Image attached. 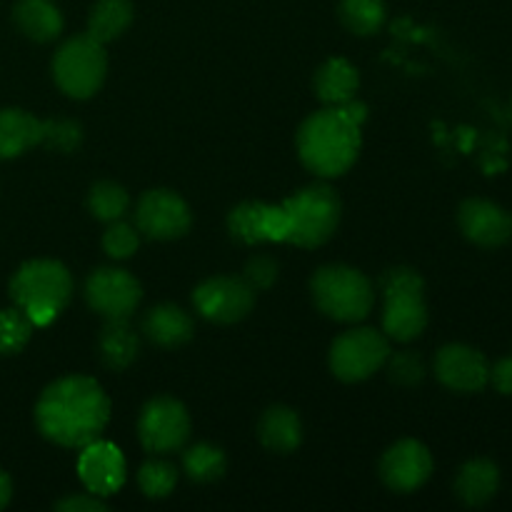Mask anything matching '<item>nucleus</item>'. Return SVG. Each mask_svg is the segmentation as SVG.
I'll return each mask as SVG.
<instances>
[{"label": "nucleus", "mask_w": 512, "mask_h": 512, "mask_svg": "<svg viewBox=\"0 0 512 512\" xmlns=\"http://www.w3.org/2000/svg\"><path fill=\"white\" fill-rule=\"evenodd\" d=\"M13 20L20 33L33 43H53L63 33V13L53 0H18Z\"/></svg>", "instance_id": "19"}, {"label": "nucleus", "mask_w": 512, "mask_h": 512, "mask_svg": "<svg viewBox=\"0 0 512 512\" xmlns=\"http://www.w3.org/2000/svg\"><path fill=\"white\" fill-rule=\"evenodd\" d=\"M228 468V460L220 448L210 443H195L183 453V470L193 483H213L220 480Z\"/></svg>", "instance_id": "26"}, {"label": "nucleus", "mask_w": 512, "mask_h": 512, "mask_svg": "<svg viewBox=\"0 0 512 512\" xmlns=\"http://www.w3.org/2000/svg\"><path fill=\"white\" fill-rule=\"evenodd\" d=\"M55 510L58 512H105L108 505L103 503V498L88 493V495H68V498L58 500L55 503Z\"/></svg>", "instance_id": "35"}, {"label": "nucleus", "mask_w": 512, "mask_h": 512, "mask_svg": "<svg viewBox=\"0 0 512 512\" xmlns=\"http://www.w3.org/2000/svg\"><path fill=\"white\" fill-rule=\"evenodd\" d=\"M385 308L383 330L388 338L398 343H410L420 338L428 325V308H425V283L413 268H390L380 278Z\"/></svg>", "instance_id": "5"}, {"label": "nucleus", "mask_w": 512, "mask_h": 512, "mask_svg": "<svg viewBox=\"0 0 512 512\" xmlns=\"http://www.w3.org/2000/svg\"><path fill=\"white\" fill-rule=\"evenodd\" d=\"M458 223L465 238L480 248H500L512 238V215L483 198L465 200L460 205Z\"/></svg>", "instance_id": "17"}, {"label": "nucleus", "mask_w": 512, "mask_h": 512, "mask_svg": "<svg viewBox=\"0 0 512 512\" xmlns=\"http://www.w3.org/2000/svg\"><path fill=\"white\" fill-rule=\"evenodd\" d=\"M83 143V128L80 123L68 118L40 120V145L55 153H73Z\"/></svg>", "instance_id": "30"}, {"label": "nucleus", "mask_w": 512, "mask_h": 512, "mask_svg": "<svg viewBox=\"0 0 512 512\" xmlns=\"http://www.w3.org/2000/svg\"><path fill=\"white\" fill-rule=\"evenodd\" d=\"M288 215V238L298 248H320L333 238L340 223V200L330 185L315 183L298 190L283 203Z\"/></svg>", "instance_id": "6"}, {"label": "nucleus", "mask_w": 512, "mask_h": 512, "mask_svg": "<svg viewBox=\"0 0 512 512\" xmlns=\"http://www.w3.org/2000/svg\"><path fill=\"white\" fill-rule=\"evenodd\" d=\"M500 488V470L498 465L490 463V460L478 458L470 460L460 468L458 478H455V495L460 498V503H465L468 508H480V505H488L495 498Z\"/></svg>", "instance_id": "20"}, {"label": "nucleus", "mask_w": 512, "mask_h": 512, "mask_svg": "<svg viewBox=\"0 0 512 512\" xmlns=\"http://www.w3.org/2000/svg\"><path fill=\"white\" fill-rule=\"evenodd\" d=\"M230 238L240 245L260 243H285L288 238V215L283 203L268 205L258 200H248L230 210L228 215Z\"/></svg>", "instance_id": "13"}, {"label": "nucleus", "mask_w": 512, "mask_h": 512, "mask_svg": "<svg viewBox=\"0 0 512 512\" xmlns=\"http://www.w3.org/2000/svg\"><path fill=\"white\" fill-rule=\"evenodd\" d=\"M105 73H108L105 45L88 33L65 40L53 58L55 85L68 98H93L103 85Z\"/></svg>", "instance_id": "7"}, {"label": "nucleus", "mask_w": 512, "mask_h": 512, "mask_svg": "<svg viewBox=\"0 0 512 512\" xmlns=\"http://www.w3.org/2000/svg\"><path fill=\"white\" fill-rule=\"evenodd\" d=\"M140 350L138 333L133 330V325L128 323V318H113L105 320L103 330L98 335V353L100 360L108 365L110 370H125L135 363Z\"/></svg>", "instance_id": "21"}, {"label": "nucleus", "mask_w": 512, "mask_h": 512, "mask_svg": "<svg viewBox=\"0 0 512 512\" xmlns=\"http://www.w3.org/2000/svg\"><path fill=\"white\" fill-rule=\"evenodd\" d=\"M138 245V228H133V225L128 223H120V220L110 223V228L105 230L103 235V250L108 253V258L113 260H128L130 255L138 250Z\"/></svg>", "instance_id": "32"}, {"label": "nucleus", "mask_w": 512, "mask_h": 512, "mask_svg": "<svg viewBox=\"0 0 512 512\" xmlns=\"http://www.w3.org/2000/svg\"><path fill=\"white\" fill-rule=\"evenodd\" d=\"M33 320L15 305L0 310V355H18L33 335Z\"/></svg>", "instance_id": "29"}, {"label": "nucleus", "mask_w": 512, "mask_h": 512, "mask_svg": "<svg viewBox=\"0 0 512 512\" xmlns=\"http://www.w3.org/2000/svg\"><path fill=\"white\" fill-rule=\"evenodd\" d=\"M10 498H13V483L5 470H0V510L10 503Z\"/></svg>", "instance_id": "37"}, {"label": "nucleus", "mask_w": 512, "mask_h": 512, "mask_svg": "<svg viewBox=\"0 0 512 512\" xmlns=\"http://www.w3.org/2000/svg\"><path fill=\"white\" fill-rule=\"evenodd\" d=\"M193 225L188 203L173 190H148L135 208V228L150 240H178Z\"/></svg>", "instance_id": "10"}, {"label": "nucleus", "mask_w": 512, "mask_h": 512, "mask_svg": "<svg viewBox=\"0 0 512 512\" xmlns=\"http://www.w3.org/2000/svg\"><path fill=\"white\" fill-rule=\"evenodd\" d=\"M433 475V455L418 440H400L380 460V478L395 493H415Z\"/></svg>", "instance_id": "14"}, {"label": "nucleus", "mask_w": 512, "mask_h": 512, "mask_svg": "<svg viewBox=\"0 0 512 512\" xmlns=\"http://www.w3.org/2000/svg\"><path fill=\"white\" fill-rule=\"evenodd\" d=\"M365 115L368 108L355 98L310 115L298 130V153L305 168L320 178L348 173L363 145L360 125Z\"/></svg>", "instance_id": "2"}, {"label": "nucleus", "mask_w": 512, "mask_h": 512, "mask_svg": "<svg viewBox=\"0 0 512 512\" xmlns=\"http://www.w3.org/2000/svg\"><path fill=\"white\" fill-rule=\"evenodd\" d=\"M143 335L158 348H180L193 338V318L178 305H155L145 313Z\"/></svg>", "instance_id": "18"}, {"label": "nucleus", "mask_w": 512, "mask_h": 512, "mask_svg": "<svg viewBox=\"0 0 512 512\" xmlns=\"http://www.w3.org/2000/svg\"><path fill=\"white\" fill-rule=\"evenodd\" d=\"M130 208V195L123 185L113 183V180H100L90 188L88 193V210L95 220L103 223H115L123 218Z\"/></svg>", "instance_id": "28"}, {"label": "nucleus", "mask_w": 512, "mask_h": 512, "mask_svg": "<svg viewBox=\"0 0 512 512\" xmlns=\"http://www.w3.org/2000/svg\"><path fill=\"white\" fill-rule=\"evenodd\" d=\"M390 343L373 328H355L338 335L330 345V370L343 383H360L385 368Z\"/></svg>", "instance_id": "8"}, {"label": "nucleus", "mask_w": 512, "mask_h": 512, "mask_svg": "<svg viewBox=\"0 0 512 512\" xmlns=\"http://www.w3.org/2000/svg\"><path fill=\"white\" fill-rule=\"evenodd\" d=\"M143 298L138 280L123 268H98L85 280V300L105 320L130 318Z\"/></svg>", "instance_id": "12"}, {"label": "nucleus", "mask_w": 512, "mask_h": 512, "mask_svg": "<svg viewBox=\"0 0 512 512\" xmlns=\"http://www.w3.org/2000/svg\"><path fill=\"white\" fill-rule=\"evenodd\" d=\"M340 20L355 35H375L385 23V0H340Z\"/></svg>", "instance_id": "27"}, {"label": "nucleus", "mask_w": 512, "mask_h": 512, "mask_svg": "<svg viewBox=\"0 0 512 512\" xmlns=\"http://www.w3.org/2000/svg\"><path fill=\"white\" fill-rule=\"evenodd\" d=\"M73 295V278L58 260H30L10 280V298L33 320L35 328L50 325Z\"/></svg>", "instance_id": "3"}, {"label": "nucleus", "mask_w": 512, "mask_h": 512, "mask_svg": "<svg viewBox=\"0 0 512 512\" xmlns=\"http://www.w3.org/2000/svg\"><path fill=\"white\" fill-rule=\"evenodd\" d=\"M385 368H388L390 380L398 385H418L420 380L425 378L423 358L410 353V350H403V353H390L388 360H385Z\"/></svg>", "instance_id": "33"}, {"label": "nucleus", "mask_w": 512, "mask_h": 512, "mask_svg": "<svg viewBox=\"0 0 512 512\" xmlns=\"http://www.w3.org/2000/svg\"><path fill=\"white\" fill-rule=\"evenodd\" d=\"M258 435L265 448L273 450V453L288 455L303 440V423H300L295 410L285 408V405H273L260 418Z\"/></svg>", "instance_id": "22"}, {"label": "nucleus", "mask_w": 512, "mask_h": 512, "mask_svg": "<svg viewBox=\"0 0 512 512\" xmlns=\"http://www.w3.org/2000/svg\"><path fill=\"white\" fill-rule=\"evenodd\" d=\"M313 85L318 98L330 108H335V105H343L355 98L360 78L353 63H348L345 58H330L318 68Z\"/></svg>", "instance_id": "23"}, {"label": "nucleus", "mask_w": 512, "mask_h": 512, "mask_svg": "<svg viewBox=\"0 0 512 512\" xmlns=\"http://www.w3.org/2000/svg\"><path fill=\"white\" fill-rule=\"evenodd\" d=\"M133 3L130 0H98L88 15V35L100 43L120 38L133 23Z\"/></svg>", "instance_id": "25"}, {"label": "nucleus", "mask_w": 512, "mask_h": 512, "mask_svg": "<svg viewBox=\"0 0 512 512\" xmlns=\"http://www.w3.org/2000/svg\"><path fill=\"white\" fill-rule=\"evenodd\" d=\"M243 280L253 290H268L278 280V263L273 258H268V255H255L245 265Z\"/></svg>", "instance_id": "34"}, {"label": "nucleus", "mask_w": 512, "mask_h": 512, "mask_svg": "<svg viewBox=\"0 0 512 512\" xmlns=\"http://www.w3.org/2000/svg\"><path fill=\"white\" fill-rule=\"evenodd\" d=\"M78 475L88 493L98 498L115 495L125 485V458L115 445L105 440L85 445L78 458Z\"/></svg>", "instance_id": "16"}, {"label": "nucleus", "mask_w": 512, "mask_h": 512, "mask_svg": "<svg viewBox=\"0 0 512 512\" xmlns=\"http://www.w3.org/2000/svg\"><path fill=\"white\" fill-rule=\"evenodd\" d=\"M188 435L190 415L175 398H153L138 418V438L148 453H175L183 448Z\"/></svg>", "instance_id": "9"}, {"label": "nucleus", "mask_w": 512, "mask_h": 512, "mask_svg": "<svg viewBox=\"0 0 512 512\" xmlns=\"http://www.w3.org/2000/svg\"><path fill=\"white\" fill-rule=\"evenodd\" d=\"M320 313L338 323H360L373 310V283L348 265H325L310 280Z\"/></svg>", "instance_id": "4"}, {"label": "nucleus", "mask_w": 512, "mask_h": 512, "mask_svg": "<svg viewBox=\"0 0 512 512\" xmlns=\"http://www.w3.org/2000/svg\"><path fill=\"white\" fill-rule=\"evenodd\" d=\"M193 305L210 323L233 325L253 310L255 290L243 278L218 275L195 288Z\"/></svg>", "instance_id": "11"}, {"label": "nucleus", "mask_w": 512, "mask_h": 512, "mask_svg": "<svg viewBox=\"0 0 512 512\" xmlns=\"http://www.w3.org/2000/svg\"><path fill=\"white\" fill-rule=\"evenodd\" d=\"M175 483H178V470H175V465L165 463V460H150L138 473L140 490L150 500L168 498L173 493Z\"/></svg>", "instance_id": "31"}, {"label": "nucleus", "mask_w": 512, "mask_h": 512, "mask_svg": "<svg viewBox=\"0 0 512 512\" xmlns=\"http://www.w3.org/2000/svg\"><path fill=\"white\" fill-rule=\"evenodd\" d=\"M490 383L503 395H512V358H503L490 368Z\"/></svg>", "instance_id": "36"}, {"label": "nucleus", "mask_w": 512, "mask_h": 512, "mask_svg": "<svg viewBox=\"0 0 512 512\" xmlns=\"http://www.w3.org/2000/svg\"><path fill=\"white\" fill-rule=\"evenodd\" d=\"M435 375L453 393H478L490 383V365L480 350L453 343L435 355Z\"/></svg>", "instance_id": "15"}, {"label": "nucleus", "mask_w": 512, "mask_h": 512, "mask_svg": "<svg viewBox=\"0 0 512 512\" xmlns=\"http://www.w3.org/2000/svg\"><path fill=\"white\" fill-rule=\"evenodd\" d=\"M40 145V120L20 108L0 110V160L23 155Z\"/></svg>", "instance_id": "24"}, {"label": "nucleus", "mask_w": 512, "mask_h": 512, "mask_svg": "<svg viewBox=\"0 0 512 512\" xmlns=\"http://www.w3.org/2000/svg\"><path fill=\"white\" fill-rule=\"evenodd\" d=\"M110 420V400L88 375H68L40 393L35 425L50 443L85 448L103 435Z\"/></svg>", "instance_id": "1"}]
</instances>
